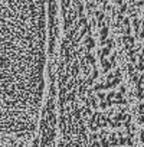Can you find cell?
<instances>
[{
    "label": "cell",
    "instance_id": "6da1fadb",
    "mask_svg": "<svg viewBox=\"0 0 144 147\" xmlns=\"http://www.w3.org/2000/svg\"><path fill=\"white\" fill-rule=\"evenodd\" d=\"M50 51V0H0V147L35 146Z\"/></svg>",
    "mask_w": 144,
    "mask_h": 147
}]
</instances>
